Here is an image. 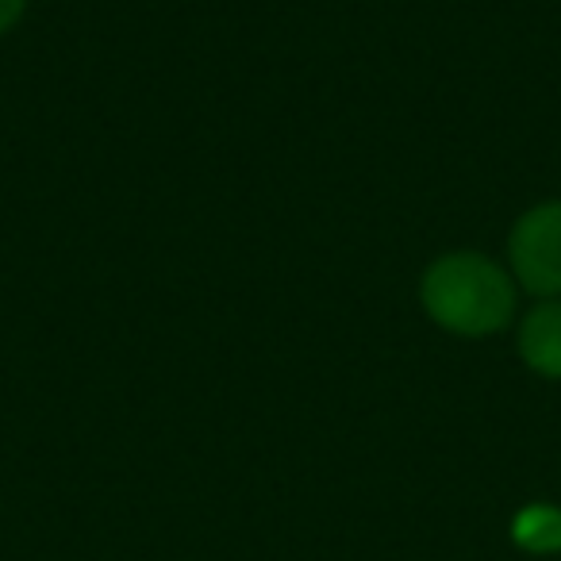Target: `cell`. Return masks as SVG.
<instances>
[{"instance_id":"6da1fadb","label":"cell","mask_w":561,"mask_h":561,"mask_svg":"<svg viewBox=\"0 0 561 561\" xmlns=\"http://www.w3.org/2000/svg\"><path fill=\"white\" fill-rule=\"evenodd\" d=\"M423 308L454 335H492L515 312L507 273L481 254H450L423 277Z\"/></svg>"},{"instance_id":"7a4b0ae2","label":"cell","mask_w":561,"mask_h":561,"mask_svg":"<svg viewBox=\"0 0 561 561\" xmlns=\"http://www.w3.org/2000/svg\"><path fill=\"white\" fill-rule=\"evenodd\" d=\"M512 265L523 289L538 297L561 293V204L527 211L512 231Z\"/></svg>"},{"instance_id":"3957f363","label":"cell","mask_w":561,"mask_h":561,"mask_svg":"<svg viewBox=\"0 0 561 561\" xmlns=\"http://www.w3.org/2000/svg\"><path fill=\"white\" fill-rule=\"evenodd\" d=\"M519 354L535 374L561 377V300H546L523 320Z\"/></svg>"},{"instance_id":"277c9868","label":"cell","mask_w":561,"mask_h":561,"mask_svg":"<svg viewBox=\"0 0 561 561\" xmlns=\"http://www.w3.org/2000/svg\"><path fill=\"white\" fill-rule=\"evenodd\" d=\"M512 535L523 550H538V553L561 550V512L558 507H546V504L527 507V512L515 515Z\"/></svg>"},{"instance_id":"5b68a950","label":"cell","mask_w":561,"mask_h":561,"mask_svg":"<svg viewBox=\"0 0 561 561\" xmlns=\"http://www.w3.org/2000/svg\"><path fill=\"white\" fill-rule=\"evenodd\" d=\"M27 0H0V32H9L20 16H24Z\"/></svg>"}]
</instances>
